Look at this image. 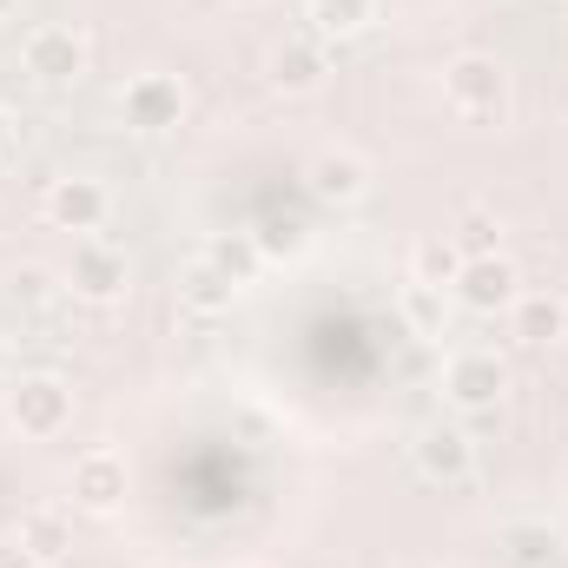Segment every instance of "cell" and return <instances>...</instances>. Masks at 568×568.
Returning a JSON list of instances; mask_svg holds the SVG:
<instances>
[{
    "instance_id": "17",
    "label": "cell",
    "mask_w": 568,
    "mask_h": 568,
    "mask_svg": "<svg viewBox=\"0 0 568 568\" xmlns=\"http://www.w3.org/2000/svg\"><path fill=\"white\" fill-rule=\"evenodd\" d=\"M304 20L317 27V40H351L377 20V0H304Z\"/></svg>"
},
{
    "instance_id": "25",
    "label": "cell",
    "mask_w": 568,
    "mask_h": 568,
    "mask_svg": "<svg viewBox=\"0 0 568 568\" xmlns=\"http://www.w3.org/2000/svg\"><path fill=\"white\" fill-rule=\"evenodd\" d=\"M7 13H20V0H0V20H7Z\"/></svg>"
},
{
    "instance_id": "10",
    "label": "cell",
    "mask_w": 568,
    "mask_h": 568,
    "mask_svg": "<svg viewBox=\"0 0 568 568\" xmlns=\"http://www.w3.org/2000/svg\"><path fill=\"white\" fill-rule=\"evenodd\" d=\"M67 496H73V509H87V516H113V509L126 503V456L87 449V456L73 463V476H67Z\"/></svg>"
},
{
    "instance_id": "3",
    "label": "cell",
    "mask_w": 568,
    "mask_h": 568,
    "mask_svg": "<svg viewBox=\"0 0 568 568\" xmlns=\"http://www.w3.org/2000/svg\"><path fill=\"white\" fill-rule=\"evenodd\" d=\"M503 390H509V364H503L496 351H456V357L443 364V397H449L463 417H496Z\"/></svg>"
},
{
    "instance_id": "20",
    "label": "cell",
    "mask_w": 568,
    "mask_h": 568,
    "mask_svg": "<svg viewBox=\"0 0 568 568\" xmlns=\"http://www.w3.org/2000/svg\"><path fill=\"white\" fill-rule=\"evenodd\" d=\"M449 239H456L463 258H489V252H503V225H496L489 212H463V225H456Z\"/></svg>"
},
{
    "instance_id": "22",
    "label": "cell",
    "mask_w": 568,
    "mask_h": 568,
    "mask_svg": "<svg viewBox=\"0 0 568 568\" xmlns=\"http://www.w3.org/2000/svg\"><path fill=\"white\" fill-rule=\"evenodd\" d=\"M549 549H556V536H549L542 523H516V529H509V556H516L523 568L549 562Z\"/></svg>"
},
{
    "instance_id": "18",
    "label": "cell",
    "mask_w": 568,
    "mask_h": 568,
    "mask_svg": "<svg viewBox=\"0 0 568 568\" xmlns=\"http://www.w3.org/2000/svg\"><path fill=\"white\" fill-rule=\"evenodd\" d=\"M456 272H463V252H456V239L443 232V239H424L417 245V258H410V278H424V284H456Z\"/></svg>"
},
{
    "instance_id": "12",
    "label": "cell",
    "mask_w": 568,
    "mask_h": 568,
    "mask_svg": "<svg viewBox=\"0 0 568 568\" xmlns=\"http://www.w3.org/2000/svg\"><path fill=\"white\" fill-rule=\"evenodd\" d=\"M304 179H311V199L317 205H357L371 192V159L351 152V145H324Z\"/></svg>"
},
{
    "instance_id": "6",
    "label": "cell",
    "mask_w": 568,
    "mask_h": 568,
    "mask_svg": "<svg viewBox=\"0 0 568 568\" xmlns=\"http://www.w3.org/2000/svg\"><path fill=\"white\" fill-rule=\"evenodd\" d=\"M47 219H53L60 232H80V239L106 232V219H113V192H106V179H93V172H67V179H53V185H47Z\"/></svg>"
},
{
    "instance_id": "19",
    "label": "cell",
    "mask_w": 568,
    "mask_h": 568,
    "mask_svg": "<svg viewBox=\"0 0 568 568\" xmlns=\"http://www.w3.org/2000/svg\"><path fill=\"white\" fill-rule=\"evenodd\" d=\"M179 297H185L192 311H205V317H212V311H232V297H239V284H225L219 272H212V265H205V258H199V265L185 272V284H179Z\"/></svg>"
},
{
    "instance_id": "27",
    "label": "cell",
    "mask_w": 568,
    "mask_h": 568,
    "mask_svg": "<svg viewBox=\"0 0 568 568\" xmlns=\"http://www.w3.org/2000/svg\"><path fill=\"white\" fill-rule=\"evenodd\" d=\"M562 7H568V0H562Z\"/></svg>"
},
{
    "instance_id": "4",
    "label": "cell",
    "mask_w": 568,
    "mask_h": 568,
    "mask_svg": "<svg viewBox=\"0 0 568 568\" xmlns=\"http://www.w3.org/2000/svg\"><path fill=\"white\" fill-rule=\"evenodd\" d=\"M126 284H133V258L113 245V239H73V258H67V291L73 297H87V304H113V297H126Z\"/></svg>"
},
{
    "instance_id": "14",
    "label": "cell",
    "mask_w": 568,
    "mask_h": 568,
    "mask_svg": "<svg viewBox=\"0 0 568 568\" xmlns=\"http://www.w3.org/2000/svg\"><path fill=\"white\" fill-rule=\"evenodd\" d=\"M199 258H205V265H212V272H219L225 284H239V291H245V284H252L258 272H265V252H258V232H212Z\"/></svg>"
},
{
    "instance_id": "8",
    "label": "cell",
    "mask_w": 568,
    "mask_h": 568,
    "mask_svg": "<svg viewBox=\"0 0 568 568\" xmlns=\"http://www.w3.org/2000/svg\"><path fill=\"white\" fill-rule=\"evenodd\" d=\"M449 297L463 304V311H476V317H496V311H509L516 297H523V272H516V258H503V252H489V258H463V272L449 284Z\"/></svg>"
},
{
    "instance_id": "23",
    "label": "cell",
    "mask_w": 568,
    "mask_h": 568,
    "mask_svg": "<svg viewBox=\"0 0 568 568\" xmlns=\"http://www.w3.org/2000/svg\"><path fill=\"white\" fill-rule=\"evenodd\" d=\"M258 252H265V258H297V252H304V225H291V219H272V225H265V232H258Z\"/></svg>"
},
{
    "instance_id": "16",
    "label": "cell",
    "mask_w": 568,
    "mask_h": 568,
    "mask_svg": "<svg viewBox=\"0 0 568 568\" xmlns=\"http://www.w3.org/2000/svg\"><path fill=\"white\" fill-rule=\"evenodd\" d=\"M397 311H404L410 337H449V291H443V284L410 278L397 291Z\"/></svg>"
},
{
    "instance_id": "21",
    "label": "cell",
    "mask_w": 568,
    "mask_h": 568,
    "mask_svg": "<svg viewBox=\"0 0 568 568\" xmlns=\"http://www.w3.org/2000/svg\"><path fill=\"white\" fill-rule=\"evenodd\" d=\"M7 297H13L20 311H47V304L60 297V284H53V272H40V265H20V272L7 278Z\"/></svg>"
},
{
    "instance_id": "26",
    "label": "cell",
    "mask_w": 568,
    "mask_h": 568,
    "mask_svg": "<svg viewBox=\"0 0 568 568\" xmlns=\"http://www.w3.org/2000/svg\"><path fill=\"white\" fill-rule=\"evenodd\" d=\"M0 377H7V337H0Z\"/></svg>"
},
{
    "instance_id": "11",
    "label": "cell",
    "mask_w": 568,
    "mask_h": 568,
    "mask_svg": "<svg viewBox=\"0 0 568 568\" xmlns=\"http://www.w3.org/2000/svg\"><path fill=\"white\" fill-rule=\"evenodd\" d=\"M265 73H272V87H278V93L304 100V93H317V87L331 80V53H324V40H317V33H291V40L272 47Z\"/></svg>"
},
{
    "instance_id": "5",
    "label": "cell",
    "mask_w": 568,
    "mask_h": 568,
    "mask_svg": "<svg viewBox=\"0 0 568 568\" xmlns=\"http://www.w3.org/2000/svg\"><path fill=\"white\" fill-rule=\"evenodd\" d=\"M20 67L40 80V87H73L87 73V33L67 27V20H47L20 40Z\"/></svg>"
},
{
    "instance_id": "1",
    "label": "cell",
    "mask_w": 568,
    "mask_h": 568,
    "mask_svg": "<svg viewBox=\"0 0 568 568\" xmlns=\"http://www.w3.org/2000/svg\"><path fill=\"white\" fill-rule=\"evenodd\" d=\"M443 100L463 120H503L509 113V67L496 53H456L443 67Z\"/></svg>"
},
{
    "instance_id": "15",
    "label": "cell",
    "mask_w": 568,
    "mask_h": 568,
    "mask_svg": "<svg viewBox=\"0 0 568 568\" xmlns=\"http://www.w3.org/2000/svg\"><path fill=\"white\" fill-rule=\"evenodd\" d=\"M13 542L27 549V562H33V568H53L60 556H67V549H73V523H67L60 509H27Z\"/></svg>"
},
{
    "instance_id": "13",
    "label": "cell",
    "mask_w": 568,
    "mask_h": 568,
    "mask_svg": "<svg viewBox=\"0 0 568 568\" xmlns=\"http://www.w3.org/2000/svg\"><path fill=\"white\" fill-rule=\"evenodd\" d=\"M509 331H516V344L542 351V344L568 337V304L556 291H523V297L509 304Z\"/></svg>"
},
{
    "instance_id": "2",
    "label": "cell",
    "mask_w": 568,
    "mask_h": 568,
    "mask_svg": "<svg viewBox=\"0 0 568 568\" xmlns=\"http://www.w3.org/2000/svg\"><path fill=\"white\" fill-rule=\"evenodd\" d=\"M7 424L20 429V436H33V443L60 436V429L73 424V384L53 377V371L13 377V384H7Z\"/></svg>"
},
{
    "instance_id": "24",
    "label": "cell",
    "mask_w": 568,
    "mask_h": 568,
    "mask_svg": "<svg viewBox=\"0 0 568 568\" xmlns=\"http://www.w3.org/2000/svg\"><path fill=\"white\" fill-rule=\"evenodd\" d=\"M7 140H13V113L0 106V152H7Z\"/></svg>"
},
{
    "instance_id": "7",
    "label": "cell",
    "mask_w": 568,
    "mask_h": 568,
    "mask_svg": "<svg viewBox=\"0 0 568 568\" xmlns=\"http://www.w3.org/2000/svg\"><path fill=\"white\" fill-rule=\"evenodd\" d=\"M410 463L424 483H443V489H463L476 476V443L463 424H424L417 443H410Z\"/></svg>"
},
{
    "instance_id": "9",
    "label": "cell",
    "mask_w": 568,
    "mask_h": 568,
    "mask_svg": "<svg viewBox=\"0 0 568 568\" xmlns=\"http://www.w3.org/2000/svg\"><path fill=\"white\" fill-rule=\"evenodd\" d=\"M120 120L133 133H172L185 120V87L172 73H133L120 87Z\"/></svg>"
}]
</instances>
